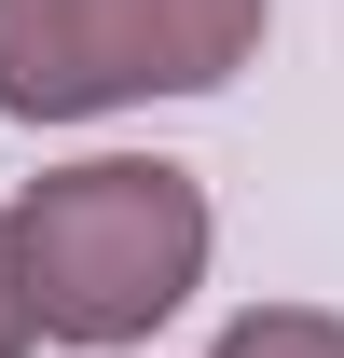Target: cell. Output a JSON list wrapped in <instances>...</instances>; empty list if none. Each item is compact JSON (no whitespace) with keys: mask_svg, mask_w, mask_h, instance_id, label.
Segmentation results:
<instances>
[{"mask_svg":"<svg viewBox=\"0 0 344 358\" xmlns=\"http://www.w3.org/2000/svg\"><path fill=\"white\" fill-rule=\"evenodd\" d=\"M207 358H344V317L331 303H248V317H220Z\"/></svg>","mask_w":344,"mask_h":358,"instance_id":"3","label":"cell"},{"mask_svg":"<svg viewBox=\"0 0 344 358\" xmlns=\"http://www.w3.org/2000/svg\"><path fill=\"white\" fill-rule=\"evenodd\" d=\"M275 0H0V110L96 124L138 96H220L261 55Z\"/></svg>","mask_w":344,"mask_h":358,"instance_id":"2","label":"cell"},{"mask_svg":"<svg viewBox=\"0 0 344 358\" xmlns=\"http://www.w3.org/2000/svg\"><path fill=\"white\" fill-rule=\"evenodd\" d=\"M42 345V317H28V275H14V221H0V358Z\"/></svg>","mask_w":344,"mask_h":358,"instance_id":"4","label":"cell"},{"mask_svg":"<svg viewBox=\"0 0 344 358\" xmlns=\"http://www.w3.org/2000/svg\"><path fill=\"white\" fill-rule=\"evenodd\" d=\"M0 221H14V275H28L42 345L124 358V345H152V331L207 289V179L166 166V152L55 166V179H28Z\"/></svg>","mask_w":344,"mask_h":358,"instance_id":"1","label":"cell"}]
</instances>
